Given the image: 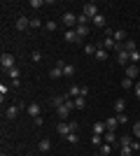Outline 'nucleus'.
Listing matches in <instances>:
<instances>
[{"instance_id":"obj_1","label":"nucleus","mask_w":140,"mask_h":156,"mask_svg":"<svg viewBox=\"0 0 140 156\" xmlns=\"http://www.w3.org/2000/svg\"><path fill=\"white\" fill-rule=\"evenodd\" d=\"M14 63H16V61H14V54L5 51V54H2V56H0V65H2V70H7V72H9V70H12V68H16V65H14Z\"/></svg>"},{"instance_id":"obj_2","label":"nucleus","mask_w":140,"mask_h":156,"mask_svg":"<svg viewBox=\"0 0 140 156\" xmlns=\"http://www.w3.org/2000/svg\"><path fill=\"white\" fill-rule=\"evenodd\" d=\"M73 110H75V100H66V103L61 105V107H59L56 112H59L61 121H63V119H68V117H70V112H73Z\"/></svg>"},{"instance_id":"obj_3","label":"nucleus","mask_w":140,"mask_h":156,"mask_svg":"<svg viewBox=\"0 0 140 156\" xmlns=\"http://www.w3.org/2000/svg\"><path fill=\"white\" fill-rule=\"evenodd\" d=\"M26 112H28V114H31V117H33V119L42 117V114H40V112H42L40 103H31V105H28V107H26Z\"/></svg>"},{"instance_id":"obj_4","label":"nucleus","mask_w":140,"mask_h":156,"mask_svg":"<svg viewBox=\"0 0 140 156\" xmlns=\"http://www.w3.org/2000/svg\"><path fill=\"white\" fill-rule=\"evenodd\" d=\"M63 65H66V63H63V61H59V63L49 70V77H52V79H59L61 75H63Z\"/></svg>"},{"instance_id":"obj_5","label":"nucleus","mask_w":140,"mask_h":156,"mask_svg":"<svg viewBox=\"0 0 140 156\" xmlns=\"http://www.w3.org/2000/svg\"><path fill=\"white\" fill-rule=\"evenodd\" d=\"M63 26H75V28H77V14L66 12V14H63Z\"/></svg>"},{"instance_id":"obj_6","label":"nucleus","mask_w":140,"mask_h":156,"mask_svg":"<svg viewBox=\"0 0 140 156\" xmlns=\"http://www.w3.org/2000/svg\"><path fill=\"white\" fill-rule=\"evenodd\" d=\"M21 107H23V105H9L7 112H5V117L7 119H16V117H19V112H21Z\"/></svg>"},{"instance_id":"obj_7","label":"nucleus","mask_w":140,"mask_h":156,"mask_svg":"<svg viewBox=\"0 0 140 156\" xmlns=\"http://www.w3.org/2000/svg\"><path fill=\"white\" fill-rule=\"evenodd\" d=\"M84 14H87L89 19L98 16V7H96V2H87V5H84Z\"/></svg>"},{"instance_id":"obj_8","label":"nucleus","mask_w":140,"mask_h":156,"mask_svg":"<svg viewBox=\"0 0 140 156\" xmlns=\"http://www.w3.org/2000/svg\"><path fill=\"white\" fill-rule=\"evenodd\" d=\"M98 47H103L105 51H112V49H117V42H114V37H105Z\"/></svg>"},{"instance_id":"obj_9","label":"nucleus","mask_w":140,"mask_h":156,"mask_svg":"<svg viewBox=\"0 0 140 156\" xmlns=\"http://www.w3.org/2000/svg\"><path fill=\"white\" fill-rule=\"evenodd\" d=\"M138 75H140V68H138V65H133V63L126 65V77L128 79H138Z\"/></svg>"},{"instance_id":"obj_10","label":"nucleus","mask_w":140,"mask_h":156,"mask_svg":"<svg viewBox=\"0 0 140 156\" xmlns=\"http://www.w3.org/2000/svg\"><path fill=\"white\" fill-rule=\"evenodd\" d=\"M28 28H31V19L19 16V19H16V30H28Z\"/></svg>"},{"instance_id":"obj_11","label":"nucleus","mask_w":140,"mask_h":156,"mask_svg":"<svg viewBox=\"0 0 140 156\" xmlns=\"http://www.w3.org/2000/svg\"><path fill=\"white\" fill-rule=\"evenodd\" d=\"M56 130H59V135H70V133H73V130H70V124H68V121H61L59 126H56Z\"/></svg>"},{"instance_id":"obj_12","label":"nucleus","mask_w":140,"mask_h":156,"mask_svg":"<svg viewBox=\"0 0 140 156\" xmlns=\"http://www.w3.org/2000/svg\"><path fill=\"white\" fill-rule=\"evenodd\" d=\"M117 140H119V137H117V133H114V130H105V135H103V142H107V144H114Z\"/></svg>"},{"instance_id":"obj_13","label":"nucleus","mask_w":140,"mask_h":156,"mask_svg":"<svg viewBox=\"0 0 140 156\" xmlns=\"http://www.w3.org/2000/svg\"><path fill=\"white\" fill-rule=\"evenodd\" d=\"M105 121H96L93 124V135H105Z\"/></svg>"},{"instance_id":"obj_14","label":"nucleus","mask_w":140,"mask_h":156,"mask_svg":"<svg viewBox=\"0 0 140 156\" xmlns=\"http://www.w3.org/2000/svg\"><path fill=\"white\" fill-rule=\"evenodd\" d=\"M112 37H114V42H117V44H124V42H126V33H124V30H114Z\"/></svg>"},{"instance_id":"obj_15","label":"nucleus","mask_w":140,"mask_h":156,"mask_svg":"<svg viewBox=\"0 0 140 156\" xmlns=\"http://www.w3.org/2000/svg\"><path fill=\"white\" fill-rule=\"evenodd\" d=\"M63 77H70V79L75 77V65H70V63L63 65Z\"/></svg>"},{"instance_id":"obj_16","label":"nucleus","mask_w":140,"mask_h":156,"mask_svg":"<svg viewBox=\"0 0 140 156\" xmlns=\"http://www.w3.org/2000/svg\"><path fill=\"white\" fill-rule=\"evenodd\" d=\"M66 42H80L77 30H66Z\"/></svg>"},{"instance_id":"obj_17","label":"nucleus","mask_w":140,"mask_h":156,"mask_svg":"<svg viewBox=\"0 0 140 156\" xmlns=\"http://www.w3.org/2000/svg\"><path fill=\"white\" fill-rule=\"evenodd\" d=\"M91 23H93V26H98V28H105V16L98 14V16H93V19H91Z\"/></svg>"},{"instance_id":"obj_18","label":"nucleus","mask_w":140,"mask_h":156,"mask_svg":"<svg viewBox=\"0 0 140 156\" xmlns=\"http://www.w3.org/2000/svg\"><path fill=\"white\" fill-rule=\"evenodd\" d=\"M112 149H114V144H107V142L100 144V154H103V156H110V154H112Z\"/></svg>"},{"instance_id":"obj_19","label":"nucleus","mask_w":140,"mask_h":156,"mask_svg":"<svg viewBox=\"0 0 140 156\" xmlns=\"http://www.w3.org/2000/svg\"><path fill=\"white\" fill-rule=\"evenodd\" d=\"M38 149H40L42 154H45V151H49V149H52V142H49V140H45V137H42V140H40V144H38Z\"/></svg>"},{"instance_id":"obj_20","label":"nucleus","mask_w":140,"mask_h":156,"mask_svg":"<svg viewBox=\"0 0 140 156\" xmlns=\"http://www.w3.org/2000/svg\"><path fill=\"white\" fill-rule=\"evenodd\" d=\"M96 61H100V63H103V61H107V51L103 49V47H98V49H96Z\"/></svg>"},{"instance_id":"obj_21","label":"nucleus","mask_w":140,"mask_h":156,"mask_svg":"<svg viewBox=\"0 0 140 156\" xmlns=\"http://www.w3.org/2000/svg\"><path fill=\"white\" fill-rule=\"evenodd\" d=\"M80 89H82V86L73 84V86H70V91H68V98H73V100H75V98H80Z\"/></svg>"},{"instance_id":"obj_22","label":"nucleus","mask_w":140,"mask_h":156,"mask_svg":"<svg viewBox=\"0 0 140 156\" xmlns=\"http://www.w3.org/2000/svg\"><path fill=\"white\" fill-rule=\"evenodd\" d=\"M117 124H119V121H117V117L105 119V128H107V130H114V128H117Z\"/></svg>"},{"instance_id":"obj_23","label":"nucleus","mask_w":140,"mask_h":156,"mask_svg":"<svg viewBox=\"0 0 140 156\" xmlns=\"http://www.w3.org/2000/svg\"><path fill=\"white\" fill-rule=\"evenodd\" d=\"M114 110H117V114H124V110H126V103H124V100H114Z\"/></svg>"},{"instance_id":"obj_24","label":"nucleus","mask_w":140,"mask_h":156,"mask_svg":"<svg viewBox=\"0 0 140 156\" xmlns=\"http://www.w3.org/2000/svg\"><path fill=\"white\" fill-rule=\"evenodd\" d=\"M75 30H77V35H80V40H82V37H87V35H89V30H91V28H89V26H77Z\"/></svg>"},{"instance_id":"obj_25","label":"nucleus","mask_w":140,"mask_h":156,"mask_svg":"<svg viewBox=\"0 0 140 156\" xmlns=\"http://www.w3.org/2000/svg\"><path fill=\"white\" fill-rule=\"evenodd\" d=\"M124 49H126L128 54H131V51H138V49H135V40H126V42H124Z\"/></svg>"},{"instance_id":"obj_26","label":"nucleus","mask_w":140,"mask_h":156,"mask_svg":"<svg viewBox=\"0 0 140 156\" xmlns=\"http://www.w3.org/2000/svg\"><path fill=\"white\" fill-rule=\"evenodd\" d=\"M131 142H133V137H131V135H119V144H121V147H128Z\"/></svg>"},{"instance_id":"obj_27","label":"nucleus","mask_w":140,"mask_h":156,"mask_svg":"<svg viewBox=\"0 0 140 156\" xmlns=\"http://www.w3.org/2000/svg\"><path fill=\"white\" fill-rule=\"evenodd\" d=\"M84 107H87V100H84V98H75V110H84Z\"/></svg>"},{"instance_id":"obj_28","label":"nucleus","mask_w":140,"mask_h":156,"mask_svg":"<svg viewBox=\"0 0 140 156\" xmlns=\"http://www.w3.org/2000/svg\"><path fill=\"white\" fill-rule=\"evenodd\" d=\"M89 21H91V19H89V16H87V14H84V12H82V14H80V16H77V26H87V23H89Z\"/></svg>"},{"instance_id":"obj_29","label":"nucleus","mask_w":140,"mask_h":156,"mask_svg":"<svg viewBox=\"0 0 140 156\" xmlns=\"http://www.w3.org/2000/svg\"><path fill=\"white\" fill-rule=\"evenodd\" d=\"M7 75H9V79L14 82V79H19V77H21V70H19V68H12V70L7 72Z\"/></svg>"},{"instance_id":"obj_30","label":"nucleus","mask_w":140,"mask_h":156,"mask_svg":"<svg viewBox=\"0 0 140 156\" xmlns=\"http://www.w3.org/2000/svg\"><path fill=\"white\" fill-rule=\"evenodd\" d=\"M119 154H121V156H133L135 151L131 149V144H128V147H121V149H119Z\"/></svg>"},{"instance_id":"obj_31","label":"nucleus","mask_w":140,"mask_h":156,"mask_svg":"<svg viewBox=\"0 0 140 156\" xmlns=\"http://www.w3.org/2000/svg\"><path fill=\"white\" fill-rule=\"evenodd\" d=\"M128 61H131V63H138V61H140V51H131V54H128Z\"/></svg>"},{"instance_id":"obj_32","label":"nucleus","mask_w":140,"mask_h":156,"mask_svg":"<svg viewBox=\"0 0 140 156\" xmlns=\"http://www.w3.org/2000/svg\"><path fill=\"white\" fill-rule=\"evenodd\" d=\"M121 89H133V79L124 77V79H121Z\"/></svg>"},{"instance_id":"obj_33","label":"nucleus","mask_w":140,"mask_h":156,"mask_svg":"<svg viewBox=\"0 0 140 156\" xmlns=\"http://www.w3.org/2000/svg\"><path fill=\"white\" fill-rule=\"evenodd\" d=\"M66 140H68V142H73V144H77V142H80V135H77V133H70V135H66Z\"/></svg>"},{"instance_id":"obj_34","label":"nucleus","mask_w":140,"mask_h":156,"mask_svg":"<svg viewBox=\"0 0 140 156\" xmlns=\"http://www.w3.org/2000/svg\"><path fill=\"white\" fill-rule=\"evenodd\" d=\"M91 144H93V147H100V144H103V135H93L91 137Z\"/></svg>"},{"instance_id":"obj_35","label":"nucleus","mask_w":140,"mask_h":156,"mask_svg":"<svg viewBox=\"0 0 140 156\" xmlns=\"http://www.w3.org/2000/svg\"><path fill=\"white\" fill-rule=\"evenodd\" d=\"M96 49H98V47H93V44H87V47H84V51H87L89 56H96Z\"/></svg>"},{"instance_id":"obj_36","label":"nucleus","mask_w":140,"mask_h":156,"mask_svg":"<svg viewBox=\"0 0 140 156\" xmlns=\"http://www.w3.org/2000/svg\"><path fill=\"white\" fill-rule=\"evenodd\" d=\"M45 28H47V30H56V28H59V23H56V21H47Z\"/></svg>"},{"instance_id":"obj_37","label":"nucleus","mask_w":140,"mask_h":156,"mask_svg":"<svg viewBox=\"0 0 140 156\" xmlns=\"http://www.w3.org/2000/svg\"><path fill=\"white\" fill-rule=\"evenodd\" d=\"M133 135H135V140H140V121L133 124Z\"/></svg>"},{"instance_id":"obj_38","label":"nucleus","mask_w":140,"mask_h":156,"mask_svg":"<svg viewBox=\"0 0 140 156\" xmlns=\"http://www.w3.org/2000/svg\"><path fill=\"white\" fill-rule=\"evenodd\" d=\"M31 7H33V9H40V7H42V0H31Z\"/></svg>"},{"instance_id":"obj_39","label":"nucleus","mask_w":140,"mask_h":156,"mask_svg":"<svg viewBox=\"0 0 140 156\" xmlns=\"http://www.w3.org/2000/svg\"><path fill=\"white\" fill-rule=\"evenodd\" d=\"M7 91H9V86H7V84H0V93H2V100H5Z\"/></svg>"},{"instance_id":"obj_40","label":"nucleus","mask_w":140,"mask_h":156,"mask_svg":"<svg viewBox=\"0 0 140 156\" xmlns=\"http://www.w3.org/2000/svg\"><path fill=\"white\" fill-rule=\"evenodd\" d=\"M40 26H42L40 19H31V28H40Z\"/></svg>"},{"instance_id":"obj_41","label":"nucleus","mask_w":140,"mask_h":156,"mask_svg":"<svg viewBox=\"0 0 140 156\" xmlns=\"http://www.w3.org/2000/svg\"><path fill=\"white\" fill-rule=\"evenodd\" d=\"M117 121H119V124H126L128 117H126V114H117Z\"/></svg>"},{"instance_id":"obj_42","label":"nucleus","mask_w":140,"mask_h":156,"mask_svg":"<svg viewBox=\"0 0 140 156\" xmlns=\"http://www.w3.org/2000/svg\"><path fill=\"white\" fill-rule=\"evenodd\" d=\"M133 89H135V98H140V82L135 79V84H133Z\"/></svg>"},{"instance_id":"obj_43","label":"nucleus","mask_w":140,"mask_h":156,"mask_svg":"<svg viewBox=\"0 0 140 156\" xmlns=\"http://www.w3.org/2000/svg\"><path fill=\"white\" fill-rule=\"evenodd\" d=\"M31 58H33V61H40L42 54H40V51H33V54H31Z\"/></svg>"},{"instance_id":"obj_44","label":"nucleus","mask_w":140,"mask_h":156,"mask_svg":"<svg viewBox=\"0 0 140 156\" xmlns=\"http://www.w3.org/2000/svg\"><path fill=\"white\" fill-rule=\"evenodd\" d=\"M87 93H89V86H82V89H80V96L87 98Z\"/></svg>"},{"instance_id":"obj_45","label":"nucleus","mask_w":140,"mask_h":156,"mask_svg":"<svg viewBox=\"0 0 140 156\" xmlns=\"http://www.w3.org/2000/svg\"><path fill=\"white\" fill-rule=\"evenodd\" d=\"M33 124H35V126H42V124H45V119L38 117V119H33Z\"/></svg>"},{"instance_id":"obj_46","label":"nucleus","mask_w":140,"mask_h":156,"mask_svg":"<svg viewBox=\"0 0 140 156\" xmlns=\"http://www.w3.org/2000/svg\"><path fill=\"white\" fill-rule=\"evenodd\" d=\"M68 124H70V130H73V133H77V121H68Z\"/></svg>"},{"instance_id":"obj_47","label":"nucleus","mask_w":140,"mask_h":156,"mask_svg":"<svg viewBox=\"0 0 140 156\" xmlns=\"http://www.w3.org/2000/svg\"><path fill=\"white\" fill-rule=\"evenodd\" d=\"M23 156H35V154H23Z\"/></svg>"},{"instance_id":"obj_48","label":"nucleus","mask_w":140,"mask_h":156,"mask_svg":"<svg viewBox=\"0 0 140 156\" xmlns=\"http://www.w3.org/2000/svg\"><path fill=\"white\" fill-rule=\"evenodd\" d=\"M100 156H103V154H100Z\"/></svg>"}]
</instances>
